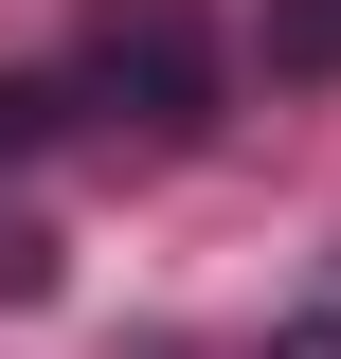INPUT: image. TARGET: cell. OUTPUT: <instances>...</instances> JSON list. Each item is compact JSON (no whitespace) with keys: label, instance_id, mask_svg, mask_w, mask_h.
<instances>
[{"label":"cell","instance_id":"6da1fadb","mask_svg":"<svg viewBox=\"0 0 341 359\" xmlns=\"http://www.w3.org/2000/svg\"><path fill=\"white\" fill-rule=\"evenodd\" d=\"M72 90L108 126H144V144H198L215 126V18L198 0H90L72 18Z\"/></svg>","mask_w":341,"mask_h":359},{"label":"cell","instance_id":"7a4b0ae2","mask_svg":"<svg viewBox=\"0 0 341 359\" xmlns=\"http://www.w3.org/2000/svg\"><path fill=\"white\" fill-rule=\"evenodd\" d=\"M252 54H269L288 90H323V72H341V0H269V36H252Z\"/></svg>","mask_w":341,"mask_h":359},{"label":"cell","instance_id":"3957f363","mask_svg":"<svg viewBox=\"0 0 341 359\" xmlns=\"http://www.w3.org/2000/svg\"><path fill=\"white\" fill-rule=\"evenodd\" d=\"M54 108H72V90H36V72H0V162H36V144H54Z\"/></svg>","mask_w":341,"mask_h":359},{"label":"cell","instance_id":"277c9868","mask_svg":"<svg viewBox=\"0 0 341 359\" xmlns=\"http://www.w3.org/2000/svg\"><path fill=\"white\" fill-rule=\"evenodd\" d=\"M269 359H341V306H323V323H288V341H269Z\"/></svg>","mask_w":341,"mask_h":359}]
</instances>
